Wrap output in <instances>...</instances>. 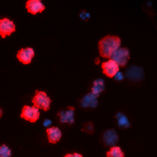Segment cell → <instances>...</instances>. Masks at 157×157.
Returning a JSON list of instances; mask_svg holds the SVG:
<instances>
[{
	"label": "cell",
	"mask_w": 157,
	"mask_h": 157,
	"mask_svg": "<svg viewBox=\"0 0 157 157\" xmlns=\"http://www.w3.org/2000/svg\"><path fill=\"white\" fill-rule=\"evenodd\" d=\"M105 88V80L102 78H98L94 79L92 82V86L91 87V92L96 95L99 96L101 93L104 91Z\"/></svg>",
	"instance_id": "14"
},
{
	"label": "cell",
	"mask_w": 157,
	"mask_h": 157,
	"mask_svg": "<svg viewBox=\"0 0 157 157\" xmlns=\"http://www.w3.org/2000/svg\"><path fill=\"white\" fill-rule=\"evenodd\" d=\"M82 130L87 134H93L94 130V125L91 121L86 122L83 124Z\"/></svg>",
	"instance_id": "18"
},
{
	"label": "cell",
	"mask_w": 157,
	"mask_h": 157,
	"mask_svg": "<svg viewBox=\"0 0 157 157\" xmlns=\"http://www.w3.org/2000/svg\"><path fill=\"white\" fill-rule=\"evenodd\" d=\"M90 17H91L90 13L88 12H86V11H85V10H82L80 13V17L83 20H85L86 19L90 18Z\"/></svg>",
	"instance_id": "20"
},
{
	"label": "cell",
	"mask_w": 157,
	"mask_h": 157,
	"mask_svg": "<svg viewBox=\"0 0 157 157\" xmlns=\"http://www.w3.org/2000/svg\"><path fill=\"white\" fill-rule=\"evenodd\" d=\"M12 149L6 144L0 145V157H12Z\"/></svg>",
	"instance_id": "17"
},
{
	"label": "cell",
	"mask_w": 157,
	"mask_h": 157,
	"mask_svg": "<svg viewBox=\"0 0 157 157\" xmlns=\"http://www.w3.org/2000/svg\"><path fill=\"white\" fill-rule=\"evenodd\" d=\"M117 125L121 129H128L130 128L131 124L128 117L122 112H118L115 115Z\"/></svg>",
	"instance_id": "15"
},
{
	"label": "cell",
	"mask_w": 157,
	"mask_h": 157,
	"mask_svg": "<svg viewBox=\"0 0 157 157\" xmlns=\"http://www.w3.org/2000/svg\"><path fill=\"white\" fill-rule=\"evenodd\" d=\"M26 8L32 14L42 12L45 9V6L41 0H28L26 3Z\"/></svg>",
	"instance_id": "13"
},
{
	"label": "cell",
	"mask_w": 157,
	"mask_h": 157,
	"mask_svg": "<svg viewBox=\"0 0 157 157\" xmlns=\"http://www.w3.org/2000/svg\"><path fill=\"white\" fill-rule=\"evenodd\" d=\"M72 157H83V155L78 152H74L72 153Z\"/></svg>",
	"instance_id": "22"
},
{
	"label": "cell",
	"mask_w": 157,
	"mask_h": 157,
	"mask_svg": "<svg viewBox=\"0 0 157 157\" xmlns=\"http://www.w3.org/2000/svg\"><path fill=\"white\" fill-rule=\"evenodd\" d=\"M2 114H3V111H2V109L0 107V118H1V117L2 116Z\"/></svg>",
	"instance_id": "24"
},
{
	"label": "cell",
	"mask_w": 157,
	"mask_h": 157,
	"mask_svg": "<svg viewBox=\"0 0 157 157\" xmlns=\"http://www.w3.org/2000/svg\"><path fill=\"white\" fill-rule=\"evenodd\" d=\"M115 80H117V81H121L123 80L124 77H125V75L123 73V72L120 71H118L115 74V75L113 76Z\"/></svg>",
	"instance_id": "19"
},
{
	"label": "cell",
	"mask_w": 157,
	"mask_h": 157,
	"mask_svg": "<svg viewBox=\"0 0 157 157\" xmlns=\"http://www.w3.org/2000/svg\"><path fill=\"white\" fill-rule=\"evenodd\" d=\"M125 77L131 81L139 82L143 80L145 76V72L142 67L135 64L129 66L124 73Z\"/></svg>",
	"instance_id": "3"
},
{
	"label": "cell",
	"mask_w": 157,
	"mask_h": 157,
	"mask_svg": "<svg viewBox=\"0 0 157 157\" xmlns=\"http://www.w3.org/2000/svg\"><path fill=\"white\" fill-rule=\"evenodd\" d=\"M103 73L108 77H113L115 74L119 71V65L112 59H109L101 64Z\"/></svg>",
	"instance_id": "8"
},
{
	"label": "cell",
	"mask_w": 157,
	"mask_h": 157,
	"mask_svg": "<svg viewBox=\"0 0 157 157\" xmlns=\"http://www.w3.org/2000/svg\"><path fill=\"white\" fill-rule=\"evenodd\" d=\"M119 140V137L117 131L115 129H108L105 131L101 138L102 143L107 147L115 146Z\"/></svg>",
	"instance_id": "6"
},
{
	"label": "cell",
	"mask_w": 157,
	"mask_h": 157,
	"mask_svg": "<svg viewBox=\"0 0 157 157\" xmlns=\"http://www.w3.org/2000/svg\"><path fill=\"white\" fill-rule=\"evenodd\" d=\"M98 96L91 91L85 94L80 99V105L83 108H96L98 105Z\"/></svg>",
	"instance_id": "10"
},
{
	"label": "cell",
	"mask_w": 157,
	"mask_h": 157,
	"mask_svg": "<svg viewBox=\"0 0 157 157\" xmlns=\"http://www.w3.org/2000/svg\"><path fill=\"white\" fill-rule=\"evenodd\" d=\"M52 121L50 120V119H48V118H46L44 120V121H43V126L44 127H46V128H49L50 126L52 124Z\"/></svg>",
	"instance_id": "21"
},
{
	"label": "cell",
	"mask_w": 157,
	"mask_h": 157,
	"mask_svg": "<svg viewBox=\"0 0 157 157\" xmlns=\"http://www.w3.org/2000/svg\"><path fill=\"white\" fill-rule=\"evenodd\" d=\"M20 117L26 121L34 123L40 117L39 109L35 105H25L23 107Z\"/></svg>",
	"instance_id": "4"
},
{
	"label": "cell",
	"mask_w": 157,
	"mask_h": 157,
	"mask_svg": "<svg viewBox=\"0 0 157 157\" xmlns=\"http://www.w3.org/2000/svg\"><path fill=\"white\" fill-rule=\"evenodd\" d=\"M121 39L117 36L107 35L102 38L98 43L100 55L104 58H110L112 55L120 47Z\"/></svg>",
	"instance_id": "1"
},
{
	"label": "cell",
	"mask_w": 157,
	"mask_h": 157,
	"mask_svg": "<svg viewBox=\"0 0 157 157\" xmlns=\"http://www.w3.org/2000/svg\"><path fill=\"white\" fill-rule=\"evenodd\" d=\"M46 133L48 140L51 144L57 143L62 137V131L57 126H52L47 128Z\"/></svg>",
	"instance_id": "12"
},
{
	"label": "cell",
	"mask_w": 157,
	"mask_h": 157,
	"mask_svg": "<svg viewBox=\"0 0 157 157\" xmlns=\"http://www.w3.org/2000/svg\"><path fill=\"white\" fill-rule=\"evenodd\" d=\"M15 24L12 20L5 17L0 18V36L4 38L15 31Z\"/></svg>",
	"instance_id": "7"
},
{
	"label": "cell",
	"mask_w": 157,
	"mask_h": 157,
	"mask_svg": "<svg viewBox=\"0 0 157 157\" xmlns=\"http://www.w3.org/2000/svg\"><path fill=\"white\" fill-rule=\"evenodd\" d=\"M32 102L34 105L37 107L39 109H41L47 111L50 109L52 100L46 92L36 90L35 95L33 98Z\"/></svg>",
	"instance_id": "2"
},
{
	"label": "cell",
	"mask_w": 157,
	"mask_h": 157,
	"mask_svg": "<svg viewBox=\"0 0 157 157\" xmlns=\"http://www.w3.org/2000/svg\"><path fill=\"white\" fill-rule=\"evenodd\" d=\"M34 54L35 51L33 48L26 47L20 49L18 52L17 57L20 62L25 64H28L31 62Z\"/></svg>",
	"instance_id": "11"
},
{
	"label": "cell",
	"mask_w": 157,
	"mask_h": 157,
	"mask_svg": "<svg viewBox=\"0 0 157 157\" xmlns=\"http://www.w3.org/2000/svg\"><path fill=\"white\" fill-rule=\"evenodd\" d=\"M58 116L61 123L72 124L75 122V109L73 107H68L66 110L59 111Z\"/></svg>",
	"instance_id": "9"
},
{
	"label": "cell",
	"mask_w": 157,
	"mask_h": 157,
	"mask_svg": "<svg viewBox=\"0 0 157 157\" xmlns=\"http://www.w3.org/2000/svg\"><path fill=\"white\" fill-rule=\"evenodd\" d=\"M64 157H72V153H67L64 156Z\"/></svg>",
	"instance_id": "23"
},
{
	"label": "cell",
	"mask_w": 157,
	"mask_h": 157,
	"mask_svg": "<svg viewBox=\"0 0 157 157\" xmlns=\"http://www.w3.org/2000/svg\"><path fill=\"white\" fill-rule=\"evenodd\" d=\"M110 58L113 59L119 66H124L130 58V51L126 47H120L115 51Z\"/></svg>",
	"instance_id": "5"
},
{
	"label": "cell",
	"mask_w": 157,
	"mask_h": 157,
	"mask_svg": "<svg viewBox=\"0 0 157 157\" xmlns=\"http://www.w3.org/2000/svg\"><path fill=\"white\" fill-rule=\"evenodd\" d=\"M106 157H124L122 148L117 145L112 147L106 152Z\"/></svg>",
	"instance_id": "16"
}]
</instances>
